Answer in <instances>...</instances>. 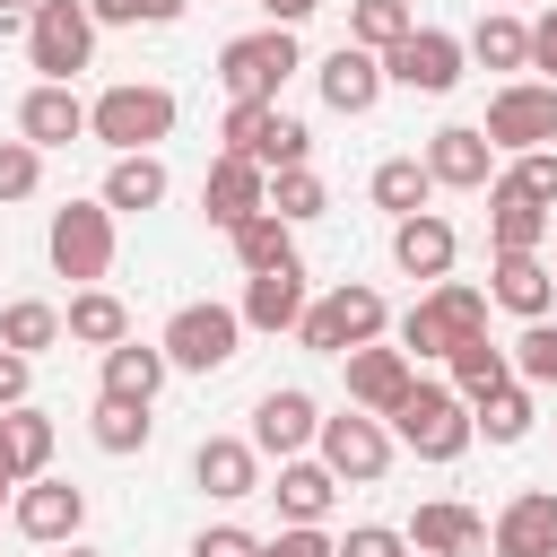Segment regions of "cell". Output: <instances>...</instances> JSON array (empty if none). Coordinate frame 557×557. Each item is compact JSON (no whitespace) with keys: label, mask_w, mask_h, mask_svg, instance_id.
I'll return each mask as SVG.
<instances>
[{"label":"cell","mask_w":557,"mask_h":557,"mask_svg":"<svg viewBox=\"0 0 557 557\" xmlns=\"http://www.w3.org/2000/svg\"><path fill=\"white\" fill-rule=\"evenodd\" d=\"M174 87H157V78H122V87H104L96 104H87V139H104L113 157H148L157 139H174Z\"/></svg>","instance_id":"6da1fadb"},{"label":"cell","mask_w":557,"mask_h":557,"mask_svg":"<svg viewBox=\"0 0 557 557\" xmlns=\"http://www.w3.org/2000/svg\"><path fill=\"white\" fill-rule=\"evenodd\" d=\"M383 426H392V444L418 453V461H461V453L479 444V435H470V400H461L453 383H426V374L400 392V409H392Z\"/></svg>","instance_id":"7a4b0ae2"},{"label":"cell","mask_w":557,"mask_h":557,"mask_svg":"<svg viewBox=\"0 0 557 557\" xmlns=\"http://www.w3.org/2000/svg\"><path fill=\"white\" fill-rule=\"evenodd\" d=\"M470 331H487V287H470V278H435L409 313H400V357L418 366V357H453Z\"/></svg>","instance_id":"3957f363"},{"label":"cell","mask_w":557,"mask_h":557,"mask_svg":"<svg viewBox=\"0 0 557 557\" xmlns=\"http://www.w3.org/2000/svg\"><path fill=\"white\" fill-rule=\"evenodd\" d=\"M392 331V305H383V287H366V278H339V287H322L313 305H305V322H296V348H313V357H348V348H366V339H383Z\"/></svg>","instance_id":"277c9868"},{"label":"cell","mask_w":557,"mask_h":557,"mask_svg":"<svg viewBox=\"0 0 557 557\" xmlns=\"http://www.w3.org/2000/svg\"><path fill=\"white\" fill-rule=\"evenodd\" d=\"M296 70H305V52H296L287 26H252V35L218 44V87H226V104H278V87H287Z\"/></svg>","instance_id":"5b68a950"},{"label":"cell","mask_w":557,"mask_h":557,"mask_svg":"<svg viewBox=\"0 0 557 557\" xmlns=\"http://www.w3.org/2000/svg\"><path fill=\"white\" fill-rule=\"evenodd\" d=\"M157 348H165L174 374H218V366L244 357V313L218 305V296H191V305H174V322H165Z\"/></svg>","instance_id":"8992f818"},{"label":"cell","mask_w":557,"mask_h":557,"mask_svg":"<svg viewBox=\"0 0 557 557\" xmlns=\"http://www.w3.org/2000/svg\"><path fill=\"white\" fill-rule=\"evenodd\" d=\"M113 209L104 200H61L52 209V226H44V252H52V270L61 278H78V287H104V270H113Z\"/></svg>","instance_id":"52a82bcc"},{"label":"cell","mask_w":557,"mask_h":557,"mask_svg":"<svg viewBox=\"0 0 557 557\" xmlns=\"http://www.w3.org/2000/svg\"><path fill=\"white\" fill-rule=\"evenodd\" d=\"M26 61L44 70V87H70V78L96 61V17H87V0H35V17H26Z\"/></svg>","instance_id":"ba28073f"},{"label":"cell","mask_w":557,"mask_h":557,"mask_svg":"<svg viewBox=\"0 0 557 557\" xmlns=\"http://www.w3.org/2000/svg\"><path fill=\"white\" fill-rule=\"evenodd\" d=\"M479 139H487L496 157L557 148V87H548V78H505V87L487 96V122H479Z\"/></svg>","instance_id":"9c48e42d"},{"label":"cell","mask_w":557,"mask_h":557,"mask_svg":"<svg viewBox=\"0 0 557 557\" xmlns=\"http://www.w3.org/2000/svg\"><path fill=\"white\" fill-rule=\"evenodd\" d=\"M392 426L383 418H366V409H339V418H322V435H313V461L339 479V487H374L383 470H392Z\"/></svg>","instance_id":"30bf717a"},{"label":"cell","mask_w":557,"mask_h":557,"mask_svg":"<svg viewBox=\"0 0 557 557\" xmlns=\"http://www.w3.org/2000/svg\"><path fill=\"white\" fill-rule=\"evenodd\" d=\"M226 157H252L261 174H287V165H313V131L278 104H226Z\"/></svg>","instance_id":"8fae6325"},{"label":"cell","mask_w":557,"mask_h":557,"mask_svg":"<svg viewBox=\"0 0 557 557\" xmlns=\"http://www.w3.org/2000/svg\"><path fill=\"white\" fill-rule=\"evenodd\" d=\"M461 35H444V26H409L392 52H383V87H409V96H453L461 87Z\"/></svg>","instance_id":"7c38bea8"},{"label":"cell","mask_w":557,"mask_h":557,"mask_svg":"<svg viewBox=\"0 0 557 557\" xmlns=\"http://www.w3.org/2000/svg\"><path fill=\"white\" fill-rule=\"evenodd\" d=\"M9 522H17V540H35V548H70L78 531H87V487L78 479H26L17 496H9Z\"/></svg>","instance_id":"4fadbf2b"},{"label":"cell","mask_w":557,"mask_h":557,"mask_svg":"<svg viewBox=\"0 0 557 557\" xmlns=\"http://www.w3.org/2000/svg\"><path fill=\"white\" fill-rule=\"evenodd\" d=\"M313 435H322V400H313V392L278 383V392H261V400H252V435H244V444H252L261 461H296Z\"/></svg>","instance_id":"5bb4252c"},{"label":"cell","mask_w":557,"mask_h":557,"mask_svg":"<svg viewBox=\"0 0 557 557\" xmlns=\"http://www.w3.org/2000/svg\"><path fill=\"white\" fill-rule=\"evenodd\" d=\"M418 165L435 174V191H487V183H496V148L479 139V122H444V131L418 148Z\"/></svg>","instance_id":"9a60e30c"},{"label":"cell","mask_w":557,"mask_h":557,"mask_svg":"<svg viewBox=\"0 0 557 557\" xmlns=\"http://www.w3.org/2000/svg\"><path fill=\"white\" fill-rule=\"evenodd\" d=\"M200 209H209V226H226V235H235L244 218H261V209H270V174H261L252 157H226V148H218V157H209V174H200Z\"/></svg>","instance_id":"2e32d148"},{"label":"cell","mask_w":557,"mask_h":557,"mask_svg":"<svg viewBox=\"0 0 557 557\" xmlns=\"http://www.w3.org/2000/svg\"><path fill=\"white\" fill-rule=\"evenodd\" d=\"M339 366H348V409H366V418H392L400 392L418 383V366H409L392 339H366V348H348Z\"/></svg>","instance_id":"e0dca14e"},{"label":"cell","mask_w":557,"mask_h":557,"mask_svg":"<svg viewBox=\"0 0 557 557\" xmlns=\"http://www.w3.org/2000/svg\"><path fill=\"white\" fill-rule=\"evenodd\" d=\"M487 557H557V487L505 496V513L487 522Z\"/></svg>","instance_id":"ac0fdd59"},{"label":"cell","mask_w":557,"mask_h":557,"mask_svg":"<svg viewBox=\"0 0 557 557\" xmlns=\"http://www.w3.org/2000/svg\"><path fill=\"white\" fill-rule=\"evenodd\" d=\"M191 487L218 496V505H244V496H261V453L244 435H200L191 444Z\"/></svg>","instance_id":"d6986e66"},{"label":"cell","mask_w":557,"mask_h":557,"mask_svg":"<svg viewBox=\"0 0 557 557\" xmlns=\"http://www.w3.org/2000/svg\"><path fill=\"white\" fill-rule=\"evenodd\" d=\"M409 557H487V513H470V505H453V496H435V505H418L409 513Z\"/></svg>","instance_id":"ffe728a7"},{"label":"cell","mask_w":557,"mask_h":557,"mask_svg":"<svg viewBox=\"0 0 557 557\" xmlns=\"http://www.w3.org/2000/svg\"><path fill=\"white\" fill-rule=\"evenodd\" d=\"M17 139H26V148H44V157H52V148H70V139H87V96H78V87H44V78H35V87L17 96Z\"/></svg>","instance_id":"44dd1931"},{"label":"cell","mask_w":557,"mask_h":557,"mask_svg":"<svg viewBox=\"0 0 557 557\" xmlns=\"http://www.w3.org/2000/svg\"><path fill=\"white\" fill-rule=\"evenodd\" d=\"M392 261H400V278H453V261H461V235H453V218H435V209H418V218H392Z\"/></svg>","instance_id":"7402d4cb"},{"label":"cell","mask_w":557,"mask_h":557,"mask_svg":"<svg viewBox=\"0 0 557 557\" xmlns=\"http://www.w3.org/2000/svg\"><path fill=\"white\" fill-rule=\"evenodd\" d=\"M487 305H505L513 322H548V313H557V270H548L540 252H496Z\"/></svg>","instance_id":"603a6c76"},{"label":"cell","mask_w":557,"mask_h":557,"mask_svg":"<svg viewBox=\"0 0 557 557\" xmlns=\"http://www.w3.org/2000/svg\"><path fill=\"white\" fill-rule=\"evenodd\" d=\"M305 305H313V287H305V261H287V270H261V278H244V331H296L305 322Z\"/></svg>","instance_id":"cb8c5ba5"},{"label":"cell","mask_w":557,"mask_h":557,"mask_svg":"<svg viewBox=\"0 0 557 557\" xmlns=\"http://www.w3.org/2000/svg\"><path fill=\"white\" fill-rule=\"evenodd\" d=\"M165 348H139V339H122V348H104L96 357V400H131V409H157V392H165Z\"/></svg>","instance_id":"d4e9b609"},{"label":"cell","mask_w":557,"mask_h":557,"mask_svg":"<svg viewBox=\"0 0 557 557\" xmlns=\"http://www.w3.org/2000/svg\"><path fill=\"white\" fill-rule=\"evenodd\" d=\"M313 87H322L331 113H374V104H383V61L357 52V44H339V52L313 61Z\"/></svg>","instance_id":"484cf974"},{"label":"cell","mask_w":557,"mask_h":557,"mask_svg":"<svg viewBox=\"0 0 557 557\" xmlns=\"http://www.w3.org/2000/svg\"><path fill=\"white\" fill-rule=\"evenodd\" d=\"M61 339H78V348H122L131 339V305L113 296V287H78L70 305H61Z\"/></svg>","instance_id":"4316f807"},{"label":"cell","mask_w":557,"mask_h":557,"mask_svg":"<svg viewBox=\"0 0 557 557\" xmlns=\"http://www.w3.org/2000/svg\"><path fill=\"white\" fill-rule=\"evenodd\" d=\"M270 496H278V522H322L331 505H339V479L313 461V453H296V461H278V479H261Z\"/></svg>","instance_id":"83f0119b"},{"label":"cell","mask_w":557,"mask_h":557,"mask_svg":"<svg viewBox=\"0 0 557 557\" xmlns=\"http://www.w3.org/2000/svg\"><path fill=\"white\" fill-rule=\"evenodd\" d=\"M165 191H174V174H165V157L148 148V157H113V165H104V191H96V200H104L113 218H139V209H157Z\"/></svg>","instance_id":"f1b7e54d"},{"label":"cell","mask_w":557,"mask_h":557,"mask_svg":"<svg viewBox=\"0 0 557 557\" xmlns=\"http://www.w3.org/2000/svg\"><path fill=\"white\" fill-rule=\"evenodd\" d=\"M461 52H470L479 70H505V78H522V70H531V26H522L513 9H487V17L461 35Z\"/></svg>","instance_id":"f546056e"},{"label":"cell","mask_w":557,"mask_h":557,"mask_svg":"<svg viewBox=\"0 0 557 557\" xmlns=\"http://www.w3.org/2000/svg\"><path fill=\"white\" fill-rule=\"evenodd\" d=\"M487 244L496 252H540L548 244V209L522 200V191H505V183H487Z\"/></svg>","instance_id":"4dcf8cb0"},{"label":"cell","mask_w":557,"mask_h":557,"mask_svg":"<svg viewBox=\"0 0 557 557\" xmlns=\"http://www.w3.org/2000/svg\"><path fill=\"white\" fill-rule=\"evenodd\" d=\"M444 366H453V392H461V400H487V392L513 383V357H505V339H487V331H470Z\"/></svg>","instance_id":"1f68e13d"},{"label":"cell","mask_w":557,"mask_h":557,"mask_svg":"<svg viewBox=\"0 0 557 557\" xmlns=\"http://www.w3.org/2000/svg\"><path fill=\"white\" fill-rule=\"evenodd\" d=\"M226 244H235V270H244V278H261V270H287V261H296V226H278L270 209H261V218H244Z\"/></svg>","instance_id":"d6a6232c"},{"label":"cell","mask_w":557,"mask_h":557,"mask_svg":"<svg viewBox=\"0 0 557 557\" xmlns=\"http://www.w3.org/2000/svg\"><path fill=\"white\" fill-rule=\"evenodd\" d=\"M0 348H17V357L61 348V305H44V296H9V305H0Z\"/></svg>","instance_id":"836d02e7"},{"label":"cell","mask_w":557,"mask_h":557,"mask_svg":"<svg viewBox=\"0 0 557 557\" xmlns=\"http://www.w3.org/2000/svg\"><path fill=\"white\" fill-rule=\"evenodd\" d=\"M366 191H374V209H392V218H418V209L435 200V174H426L418 157H383Z\"/></svg>","instance_id":"e575fe53"},{"label":"cell","mask_w":557,"mask_h":557,"mask_svg":"<svg viewBox=\"0 0 557 557\" xmlns=\"http://www.w3.org/2000/svg\"><path fill=\"white\" fill-rule=\"evenodd\" d=\"M409 26H418V9H409V0H348V44H357V52H374V61H383Z\"/></svg>","instance_id":"d590c367"},{"label":"cell","mask_w":557,"mask_h":557,"mask_svg":"<svg viewBox=\"0 0 557 557\" xmlns=\"http://www.w3.org/2000/svg\"><path fill=\"white\" fill-rule=\"evenodd\" d=\"M331 209V183L313 174V165H287V174H270V218L278 226H313Z\"/></svg>","instance_id":"8d00e7d4"},{"label":"cell","mask_w":557,"mask_h":557,"mask_svg":"<svg viewBox=\"0 0 557 557\" xmlns=\"http://www.w3.org/2000/svg\"><path fill=\"white\" fill-rule=\"evenodd\" d=\"M470 435H487V444H522V435H531V383H505V392L470 400Z\"/></svg>","instance_id":"74e56055"},{"label":"cell","mask_w":557,"mask_h":557,"mask_svg":"<svg viewBox=\"0 0 557 557\" xmlns=\"http://www.w3.org/2000/svg\"><path fill=\"white\" fill-rule=\"evenodd\" d=\"M87 435H96V453H113V461H131V453H148V435H157V418H148V409H131V400H96V418H87Z\"/></svg>","instance_id":"f35d334b"},{"label":"cell","mask_w":557,"mask_h":557,"mask_svg":"<svg viewBox=\"0 0 557 557\" xmlns=\"http://www.w3.org/2000/svg\"><path fill=\"white\" fill-rule=\"evenodd\" d=\"M0 426H9V461H17V487H26V479H44V470H52V418L26 400V409H9Z\"/></svg>","instance_id":"ab89813d"},{"label":"cell","mask_w":557,"mask_h":557,"mask_svg":"<svg viewBox=\"0 0 557 557\" xmlns=\"http://www.w3.org/2000/svg\"><path fill=\"white\" fill-rule=\"evenodd\" d=\"M505 357H513V383L557 392V322H522V339H513Z\"/></svg>","instance_id":"60d3db41"},{"label":"cell","mask_w":557,"mask_h":557,"mask_svg":"<svg viewBox=\"0 0 557 557\" xmlns=\"http://www.w3.org/2000/svg\"><path fill=\"white\" fill-rule=\"evenodd\" d=\"M496 183H505V191H522V200H540V209H557V148H522Z\"/></svg>","instance_id":"b9f144b4"},{"label":"cell","mask_w":557,"mask_h":557,"mask_svg":"<svg viewBox=\"0 0 557 557\" xmlns=\"http://www.w3.org/2000/svg\"><path fill=\"white\" fill-rule=\"evenodd\" d=\"M191 0H87L96 26H174Z\"/></svg>","instance_id":"7bdbcfd3"},{"label":"cell","mask_w":557,"mask_h":557,"mask_svg":"<svg viewBox=\"0 0 557 557\" xmlns=\"http://www.w3.org/2000/svg\"><path fill=\"white\" fill-rule=\"evenodd\" d=\"M35 183H44V148L0 139V200H35Z\"/></svg>","instance_id":"ee69618b"},{"label":"cell","mask_w":557,"mask_h":557,"mask_svg":"<svg viewBox=\"0 0 557 557\" xmlns=\"http://www.w3.org/2000/svg\"><path fill=\"white\" fill-rule=\"evenodd\" d=\"M261 557H339V540L322 522H278V540H261Z\"/></svg>","instance_id":"f6af8a7d"},{"label":"cell","mask_w":557,"mask_h":557,"mask_svg":"<svg viewBox=\"0 0 557 557\" xmlns=\"http://www.w3.org/2000/svg\"><path fill=\"white\" fill-rule=\"evenodd\" d=\"M339 557H409V540H400L392 522H357V531L339 540Z\"/></svg>","instance_id":"bcb514c9"},{"label":"cell","mask_w":557,"mask_h":557,"mask_svg":"<svg viewBox=\"0 0 557 557\" xmlns=\"http://www.w3.org/2000/svg\"><path fill=\"white\" fill-rule=\"evenodd\" d=\"M191 557H261V540H252L244 522H218V531H200V540H191Z\"/></svg>","instance_id":"7dc6e473"},{"label":"cell","mask_w":557,"mask_h":557,"mask_svg":"<svg viewBox=\"0 0 557 557\" xmlns=\"http://www.w3.org/2000/svg\"><path fill=\"white\" fill-rule=\"evenodd\" d=\"M26 392H35V357L0 348V418H9V409H26Z\"/></svg>","instance_id":"c3c4849f"},{"label":"cell","mask_w":557,"mask_h":557,"mask_svg":"<svg viewBox=\"0 0 557 557\" xmlns=\"http://www.w3.org/2000/svg\"><path fill=\"white\" fill-rule=\"evenodd\" d=\"M531 70H548V87H557V0L531 17Z\"/></svg>","instance_id":"681fc988"},{"label":"cell","mask_w":557,"mask_h":557,"mask_svg":"<svg viewBox=\"0 0 557 557\" xmlns=\"http://www.w3.org/2000/svg\"><path fill=\"white\" fill-rule=\"evenodd\" d=\"M252 9H261V17H270V26H287V35H296V26H305V17H313V9H322V0H252Z\"/></svg>","instance_id":"f907efd6"},{"label":"cell","mask_w":557,"mask_h":557,"mask_svg":"<svg viewBox=\"0 0 557 557\" xmlns=\"http://www.w3.org/2000/svg\"><path fill=\"white\" fill-rule=\"evenodd\" d=\"M35 17V0H0V26H26Z\"/></svg>","instance_id":"816d5d0a"},{"label":"cell","mask_w":557,"mask_h":557,"mask_svg":"<svg viewBox=\"0 0 557 557\" xmlns=\"http://www.w3.org/2000/svg\"><path fill=\"white\" fill-rule=\"evenodd\" d=\"M0 487H17V461H9V426H0Z\"/></svg>","instance_id":"f5cc1de1"},{"label":"cell","mask_w":557,"mask_h":557,"mask_svg":"<svg viewBox=\"0 0 557 557\" xmlns=\"http://www.w3.org/2000/svg\"><path fill=\"white\" fill-rule=\"evenodd\" d=\"M61 557H96V548H78V540H70V548H61Z\"/></svg>","instance_id":"db71d44e"},{"label":"cell","mask_w":557,"mask_h":557,"mask_svg":"<svg viewBox=\"0 0 557 557\" xmlns=\"http://www.w3.org/2000/svg\"><path fill=\"white\" fill-rule=\"evenodd\" d=\"M9 496H17V487H0V513H9Z\"/></svg>","instance_id":"11a10c76"},{"label":"cell","mask_w":557,"mask_h":557,"mask_svg":"<svg viewBox=\"0 0 557 557\" xmlns=\"http://www.w3.org/2000/svg\"><path fill=\"white\" fill-rule=\"evenodd\" d=\"M548 270H557V261H548Z\"/></svg>","instance_id":"9f6ffc18"}]
</instances>
